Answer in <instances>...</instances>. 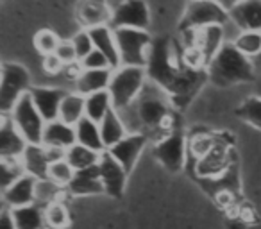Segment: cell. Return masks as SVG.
<instances>
[{
  "label": "cell",
  "instance_id": "cell-1",
  "mask_svg": "<svg viewBox=\"0 0 261 229\" xmlns=\"http://www.w3.org/2000/svg\"><path fill=\"white\" fill-rule=\"evenodd\" d=\"M167 91L147 81L140 97L129 108L122 109L120 117L127 128V133H143L156 142V131L168 133L170 124V102Z\"/></svg>",
  "mask_w": 261,
  "mask_h": 229
},
{
  "label": "cell",
  "instance_id": "cell-2",
  "mask_svg": "<svg viewBox=\"0 0 261 229\" xmlns=\"http://www.w3.org/2000/svg\"><path fill=\"white\" fill-rule=\"evenodd\" d=\"M206 77L218 88L249 83L254 79V66L250 58L243 56L231 41L217 52L206 66Z\"/></svg>",
  "mask_w": 261,
  "mask_h": 229
},
{
  "label": "cell",
  "instance_id": "cell-3",
  "mask_svg": "<svg viewBox=\"0 0 261 229\" xmlns=\"http://www.w3.org/2000/svg\"><path fill=\"white\" fill-rule=\"evenodd\" d=\"M147 84V72L142 66H120L113 70L108 91L111 95L113 108L116 111L129 108L140 97Z\"/></svg>",
  "mask_w": 261,
  "mask_h": 229
},
{
  "label": "cell",
  "instance_id": "cell-4",
  "mask_svg": "<svg viewBox=\"0 0 261 229\" xmlns=\"http://www.w3.org/2000/svg\"><path fill=\"white\" fill-rule=\"evenodd\" d=\"M115 41L118 48L120 65L122 66H142L145 68L149 61L150 48H152V36L149 31L143 29H113Z\"/></svg>",
  "mask_w": 261,
  "mask_h": 229
},
{
  "label": "cell",
  "instance_id": "cell-5",
  "mask_svg": "<svg viewBox=\"0 0 261 229\" xmlns=\"http://www.w3.org/2000/svg\"><path fill=\"white\" fill-rule=\"evenodd\" d=\"M31 88V73L25 66L11 61L4 63L0 73V115H9Z\"/></svg>",
  "mask_w": 261,
  "mask_h": 229
},
{
  "label": "cell",
  "instance_id": "cell-6",
  "mask_svg": "<svg viewBox=\"0 0 261 229\" xmlns=\"http://www.w3.org/2000/svg\"><path fill=\"white\" fill-rule=\"evenodd\" d=\"M229 22V13L215 0H190L185 11L179 31L185 34L197 33L210 26H225Z\"/></svg>",
  "mask_w": 261,
  "mask_h": 229
},
{
  "label": "cell",
  "instance_id": "cell-7",
  "mask_svg": "<svg viewBox=\"0 0 261 229\" xmlns=\"http://www.w3.org/2000/svg\"><path fill=\"white\" fill-rule=\"evenodd\" d=\"M9 117H11L15 128L18 129V133L22 135V138L27 142V145H40L47 122L43 120V117L36 109L29 93L20 98L18 104L9 113Z\"/></svg>",
  "mask_w": 261,
  "mask_h": 229
},
{
  "label": "cell",
  "instance_id": "cell-8",
  "mask_svg": "<svg viewBox=\"0 0 261 229\" xmlns=\"http://www.w3.org/2000/svg\"><path fill=\"white\" fill-rule=\"evenodd\" d=\"M154 158L172 174L185 168L188 158V140L181 131H168L154 142Z\"/></svg>",
  "mask_w": 261,
  "mask_h": 229
},
{
  "label": "cell",
  "instance_id": "cell-9",
  "mask_svg": "<svg viewBox=\"0 0 261 229\" xmlns=\"http://www.w3.org/2000/svg\"><path fill=\"white\" fill-rule=\"evenodd\" d=\"M111 29H143L150 26V13L145 0H122L111 13Z\"/></svg>",
  "mask_w": 261,
  "mask_h": 229
},
{
  "label": "cell",
  "instance_id": "cell-10",
  "mask_svg": "<svg viewBox=\"0 0 261 229\" xmlns=\"http://www.w3.org/2000/svg\"><path fill=\"white\" fill-rule=\"evenodd\" d=\"M97 168H98L102 186H104V193H108L113 199H120V197L123 195V192H125L127 177H129L125 168H123L108 150H104V152L100 154Z\"/></svg>",
  "mask_w": 261,
  "mask_h": 229
},
{
  "label": "cell",
  "instance_id": "cell-11",
  "mask_svg": "<svg viewBox=\"0 0 261 229\" xmlns=\"http://www.w3.org/2000/svg\"><path fill=\"white\" fill-rule=\"evenodd\" d=\"M149 136L143 135V133H129L125 138H122L118 143L109 147L108 152L125 168L127 174H130L133 168L136 167V163H138L143 149L149 143Z\"/></svg>",
  "mask_w": 261,
  "mask_h": 229
},
{
  "label": "cell",
  "instance_id": "cell-12",
  "mask_svg": "<svg viewBox=\"0 0 261 229\" xmlns=\"http://www.w3.org/2000/svg\"><path fill=\"white\" fill-rule=\"evenodd\" d=\"M66 93H68L66 90L56 86H33L29 91L34 106L45 122L59 118V108H61V102Z\"/></svg>",
  "mask_w": 261,
  "mask_h": 229
},
{
  "label": "cell",
  "instance_id": "cell-13",
  "mask_svg": "<svg viewBox=\"0 0 261 229\" xmlns=\"http://www.w3.org/2000/svg\"><path fill=\"white\" fill-rule=\"evenodd\" d=\"M27 142L15 128L9 115H0V160H18L22 158Z\"/></svg>",
  "mask_w": 261,
  "mask_h": 229
},
{
  "label": "cell",
  "instance_id": "cell-14",
  "mask_svg": "<svg viewBox=\"0 0 261 229\" xmlns=\"http://www.w3.org/2000/svg\"><path fill=\"white\" fill-rule=\"evenodd\" d=\"M192 36H193L192 47H195L200 52L206 66L217 56V52L224 47V43H227L225 41V26L204 27V29L197 31V33H192Z\"/></svg>",
  "mask_w": 261,
  "mask_h": 229
},
{
  "label": "cell",
  "instance_id": "cell-15",
  "mask_svg": "<svg viewBox=\"0 0 261 229\" xmlns=\"http://www.w3.org/2000/svg\"><path fill=\"white\" fill-rule=\"evenodd\" d=\"M36 177L29 174H22L8 190H6L0 200L6 204V208L13 210L18 206H27L34 202V190H36Z\"/></svg>",
  "mask_w": 261,
  "mask_h": 229
},
{
  "label": "cell",
  "instance_id": "cell-16",
  "mask_svg": "<svg viewBox=\"0 0 261 229\" xmlns=\"http://www.w3.org/2000/svg\"><path fill=\"white\" fill-rule=\"evenodd\" d=\"M229 22L238 31H259L261 33V0H242L229 11Z\"/></svg>",
  "mask_w": 261,
  "mask_h": 229
},
{
  "label": "cell",
  "instance_id": "cell-17",
  "mask_svg": "<svg viewBox=\"0 0 261 229\" xmlns=\"http://www.w3.org/2000/svg\"><path fill=\"white\" fill-rule=\"evenodd\" d=\"M93 41V47L98 52L106 56V59L109 61L111 70L120 68V56H118V48H116V41H115V31L111 29V26L104 23V26H95L91 29H88Z\"/></svg>",
  "mask_w": 261,
  "mask_h": 229
},
{
  "label": "cell",
  "instance_id": "cell-18",
  "mask_svg": "<svg viewBox=\"0 0 261 229\" xmlns=\"http://www.w3.org/2000/svg\"><path fill=\"white\" fill-rule=\"evenodd\" d=\"M73 143H77L75 128H73V125L65 124V122L59 120V118L45 124L43 136H41V145L66 150L68 147H72Z\"/></svg>",
  "mask_w": 261,
  "mask_h": 229
},
{
  "label": "cell",
  "instance_id": "cell-19",
  "mask_svg": "<svg viewBox=\"0 0 261 229\" xmlns=\"http://www.w3.org/2000/svg\"><path fill=\"white\" fill-rule=\"evenodd\" d=\"M66 193L75 197H90L104 193V186H102L100 175H98V168H86V170H77L73 174L70 185L66 186Z\"/></svg>",
  "mask_w": 261,
  "mask_h": 229
},
{
  "label": "cell",
  "instance_id": "cell-20",
  "mask_svg": "<svg viewBox=\"0 0 261 229\" xmlns=\"http://www.w3.org/2000/svg\"><path fill=\"white\" fill-rule=\"evenodd\" d=\"M20 161H22L25 174L33 175L36 179H47V172L52 160L50 154H48V149L45 145H41V143L40 145H27Z\"/></svg>",
  "mask_w": 261,
  "mask_h": 229
},
{
  "label": "cell",
  "instance_id": "cell-21",
  "mask_svg": "<svg viewBox=\"0 0 261 229\" xmlns=\"http://www.w3.org/2000/svg\"><path fill=\"white\" fill-rule=\"evenodd\" d=\"M111 9L108 8L106 0H81L77 9V18L84 29H91L95 26H104L111 20Z\"/></svg>",
  "mask_w": 261,
  "mask_h": 229
},
{
  "label": "cell",
  "instance_id": "cell-22",
  "mask_svg": "<svg viewBox=\"0 0 261 229\" xmlns=\"http://www.w3.org/2000/svg\"><path fill=\"white\" fill-rule=\"evenodd\" d=\"M229 150L224 145L217 143L206 156L197 160V172L204 177H218L225 174L229 168Z\"/></svg>",
  "mask_w": 261,
  "mask_h": 229
},
{
  "label": "cell",
  "instance_id": "cell-23",
  "mask_svg": "<svg viewBox=\"0 0 261 229\" xmlns=\"http://www.w3.org/2000/svg\"><path fill=\"white\" fill-rule=\"evenodd\" d=\"M111 75H113L111 68L83 70V72L79 73V77L75 79V91L86 97V95L108 90Z\"/></svg>",
  "mask_w": 261,
  "mask_h": 229
},
{
  "label": "cell",
  "instance_id": "cell-24",
  "mask_svg": "<svg viewBox=\"0 0 261 229\" xmlns=\"http://www.w3.org/2000/svg\"><path fill=\"white\" fill-rule=\"evenodd\" d=\"M16 229H47L45 208L33 202L27 206H18L11 210Z\"/></svg>",
  "mask_w": 261,
  "mask_h": 229
},
{
  "label": "cell",
  "instance_id": "cell-25",
  "mask_svg": "<svg viewBox=\"0 0 261 229\" xmlns=\"http://www.w3.org/2000/svg\"><path fill=\"white\" fill-rule=\"evenodd\" d=\"M98 129H100V138H102V143H104L106 150L129 135L125 124H123L122 117H120V113L116 111V109H111V111L98 122Z\"/></svg>",
  "mask_w": 261,
  "mask_h": 229
},
{
  "label": "cell",
  "instance_id": "cell-26",
  "mask_svg": "<svg viewBox=\"0 0 261 229\" xmlns=\"http://www.w3.org/2000/svg\"><path fill=\"white\" fill-rule=\"evenodd\" d=\"M73 128H75L77 143H81V145L95 150V152H104L106 147H104V143H102L100 129H98L97 122H93L88 117H84V118H81Z\"/></svg>",
  "mask_w": 261,
  "mask_h": 229
},
{
  "label": "cell",
  "instance_id": "cell-27",
  "mask_svg": "<svg viewBox=\"0 0 261 229\" xmlns=\"http://www.w3.org/2000/svg\"><path fill=\"white\" fill-rule=\"evenodd\" d=\"M111 109H115V108H113L111 95H109L108 90L97 91V93H91L84 97V117L97 122V124L111 111Z\"/></svg>",
  "mask_w": 261,
  "mask_h": 229
},
{
  "label": "cell",
  "instance_id": "cell-28",
  "mask_svg": "<svg viewBox=\"0 0 261 229\" xmlns=\"http://www.w3.org/2000/svg\"><path fill=\"white\" fill-rule=\"evenodd\" d=\"M102 152H95V150L88 149V147L81 145V143H73L72 147L65 150V160L73 170H86V168L97 167L98 160H100Z\"/></svg>",
  "mask_w": 261,
  "mask_h": 229
},
{
  "label": "cell",
  "instance_id": "cell-29",
  "mask_svg": "<svg viewBox=\"0 0 261 229\" xmlns=\"http://www.w3.org/2000/svg\"><path fill=\"white\" fill-rule=\"evenodd\" d=\"M81 118H84V95L68 91L59 108V120L68 125H75Z\"/></svg>",
  "mask_w": 261,
  "mask_h": 229
},
{
  "label": "cell",
  "instance_id": "cell-30",
  "mask_svg": "<svg viewBox=\"0 0 261 229\" xmlns=\"http://www.w3.org/2000/svg\"><path fill=\"white\" fill-rule=\"evenodd\" d=\"M66 190L58 186L56 183H52L50 179H38L36 181V190H34V202L40 206H47L56 200H63Z\"/></svg>",
  "mask_w": 261,
  "mask_h": 229
},
{
  "label": "cell",
  "instance_id": "cell-31",
  "mask_svg": "<svg viewBox=\"0 0 261 229\" xmlns=\"http://www.w3.org/2000/svg\"><path fill=\"white\" fill-rule=\"evenodd\" d=\"M243 56L254 58L261 54V33L259 31H240L231 41Z\"/></svg>",
  "mask_w": 261,
  "mask_h": 229
},
{
  "label": "cell",
  "instance_id": "cell-32",
  "mask_svg": "<svg viewBox=\"0 0 261 229\" xmlns=\"http://www.w3.org/2000/svg\"><path fill=\"white\" fill-rule=\"evenodd\" d=\"M47 229H66L70 225V211L63 200H56L45 206Z\"/></svg>",
  "mask_w": 261,
  "mask_h": 229
},
{
  "label": "cell",
  "instance_id": "cell-33",
  "mask_svg": "<svg viewBox=\"0 0 261 229\" xmlns=\"http://www.w3.org/2000/svg\"><path fill=\"white\" fill-rule=\"evenodd\" d=\"M236 117L261 131V97H249L236 108Z\"/></svg>",
  "mask_w": 261,
  "mask_h": 229
},
{
  "label": "cell",
  "instance_id": "cell-34",
  "mask_svg": "<svg viewBox=\"0 0 261 229\" xmlns=\"http://www.w3.org/2000/svg\"><path fill=\"white\" fill-rule=\"evenodd\" d=\"M23 172L22 161L18 160H0V195L20 177Z\"/></svg>",
  "mask_w": 261,
  "mask_h": 229
},
{
  "label": "cell",
  "instance_id": "cell-35",
  "mask_svg": "<svg viewBox=\"0 0 261 229\" xmlns=\"http://www.w3.org/2000/svg\"><path fill=\"white\" fill-rule=\"evenodd\" d=\"M73 174H75V170H73V168L68 165V161L63 158V160L52 161L50 167H48L47 177L50 179L52 183H56L58 186H61V188L66 190V186H68L70 181H72Z\"/></svg>",
  "mask_w": 261,
  "mask_h": 229
},
{
  "label": "cell",
  "instance_id": "cell-36",
  "mask_svg": "<svg viewBox=\"0 0 261 229\" xmlns=\"http://www.w3.org/2000/svg\"><path fill=\"white\" fill-rule=\"evenodd\" d=\"M59 41L61 40L58 38V34L50 29H41L34 34V47H36V50L40 52L41 56L54 54Z\"/></svg>",
  "mask_w": 261,
  "mask_h": 229
},
{
  "label": "cell",
  "instance_id": "cell-37",
  "mask_svg": "<svg viewBox=\"0 0 261 229\" xmlns=\"http://www.w3.org/2000/svg\"><path fill=\"white\" fill-rule=\"evenodd\" d=\"M72 45L75 48V54H77V61L84 59L91 50H93V41H91V36L88 33V29H81L75 36L72 38Z\"/></svg>",
  "mask_w": 261,
  "mask_h": 229
},
{
  "label": "cell",
  "instance_id": "cell-38",
  "mask_svg": "<svg viewBox=\"0 0 261 229\" xmlns=\"http://www.w3.org/2000/svg\"><path fill=\"white\" fill-rule=\"evenodd\" d=\"M79 65H81V68H83V70L111 68V66H109V61H108V59H106V56L102 54V52H98L97 48H93V50H91L90 54L86 56V58L81 59Z\"/></svg>",
  "mask_w": 261,
  "mask_h": 229
},
{
  "label": "cell",
  "instance_id": "cell-39",
  "mask_svg": "<svg viewBox=\"0 0 261 229\" xmlns=\"http://www.w3.org/2000/svg\"><path fill=\"white\" fill-rule=\"evenodd\" d=\"M56 56L61 59L63 63L66 65H73V63H79L77 61V54H75V48L72 45V40H61L56 48Z\"/></svg>",
  "mask_w": 261,
  "mask_h": 229
},
{
  "label": "cell",
  "instance_id": "cell-40",
  "mask_svg": "<svg viewBox=\"0 0 261 229\" xmlns=\"http://www.w3.org/2000/svg\"><path fill=\"white\" fill-rule=\"evenodd\" d=\"M41 66L47 73H59L63 68H65V63L54 54H48V56H43V61H41Z\"/></svg>",
  "mask_w": 261,
  "mask_h": 229
},
{
  "label": "cell",
  "instance_id": "cell-41",
  "mask_svg": "<svg viewBox=\"0 0 261 229\" xmlns=\"http://www.w3.org/2000/svg\"><path fill=\"white\" fill-rule=\"evenodd\" d=\"M0 229H16L15 220H13V215L9 208H4V211L0 213Z\"/></svg>",
  "mask_w": 261,
  "mask_h": 229
},
{
  "label": "cell",
  "instance_id": "cell-42",
  "mask_svg": "<svg viewBox=\"0 0 261 229\" xmlns=\"http://www.w3.org/2000/svg\"><path fill=\"white\" fill-rule=\"evenodd\" d=\"M215 2H218V4L222 6V8L225 9V11H231L232 8H234V6H238L240 2H242V0H215Z\"/></svg>",
  "mask_w": 261,
  "mask_h": 229
},
{
  "label": "cell",
  "instance_id": "cell-43",
  "mask_svg": "<svg viewBox=\"0 0 261 229\" xmlns=\"http://www.w3.org/2000/svg\"><path fill=\"white\" fill-rule=\"evenodd\" d=\"M4 208H6V204L2 202V200H0V213H2V211H4Z\"/></svg>",
  "mask_w": 261,
  "mask_h": 229
},
{
  "label": "cell",
  "instance_id": "cell-44",
  "mask_svg": "<svg viewBox=\"0 0 261 229\" xmlns=\"http://www.w3.org/2000/svg\"><path fill=\"white\" fill-rule=\"evenodd\" d=\"M2 65H4V63H0V73H2Z\"/></svg>",
  "mask_w": 261,
  "mask_h": 229
}]
</instances>
